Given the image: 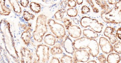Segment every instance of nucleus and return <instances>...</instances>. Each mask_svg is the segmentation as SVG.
<instances>
[{
  "instance_id": "1",
  "label": "nucleus",
  "mask_w": 121,
  "mask_h": 63,
  "mask_svg": "<svg viewBox=\"0 0 121 63\" xmlns=\"http://www.w3.org/2000/svg\"><path fill=\"white\" fill-rule=\"evenodd\" d=\"M73 44L74 49L76 50L89 49V52L93 57H96L99 53V44L97 41L94 39L82 37L75 40Z\"/></svg>"
},
{
  "instance_id": "2",
  "label": "nucleus",
  "mask_w": 121,
  "mask_h": 63,
  "mask_svg": "<svg viewBox=\"0 0 121 63\" xmlns=\"http://www.w3.org/2000/svg\"><path fill=\"white\" fill-rule=\"evenodd\" d=\"M121 2L119 0L111 9L101 12V18L107 23L120 24L121 22Z\"/></svg>"
},
{
  "instance_id": "3",
  "label": "nucleus",
  "mask_w": 121,
  "mask_h": 63,
  "mask_svg": "<svg viewBox=\"0 0 121 63\" xmlns=\"http://www.w3.org/2000/svg\"><path fill=\"white\" fill-rule=\"evenodd\" d=\"M47 17L43 14L37 17L35 29L33 33L35 40L41 43L42 42L43 36L48 31L47 25Z\"/></svg>"
},
{
  "instance_id": "4",
  "label": "nucleus",
  "mask_w": 121,
  "mask_h": 63,
  "mask_svg": "<svg viewBox=\"0 0 121 63\" xmlns=\"http://www.w3.org/2000/svg\"><path fill=\"white\" fill-rule=\"evenodd\" d=\"M80 24L83 27L86 28L89 27L94 31L98 33L102 32L104 27V25L99 22L97 19L86 16L82 17L80 21Z\"/></svg>"
},
{
  "instance_id": "5",
  "label": "nucleus",
  "mask_w": 121,
  "mask_h": 63,
  "mask_svg": "<svg viewBox=\"0 0 121 63\" xmlns=\"http://www.w3.org/2000/svg\"><path fill=\"white\" fill-rule=\"evenodd\" d=\"M48 24L52 32L59 39H62L66 35L65 28L64 26L52 19L48 21Z\"/></svg>"
},
{
  "instance_id": "6",
  "label": "nucleus",
  "mask_w": 121,
  "mask_h": 63,
  "mask_svg": "<svg viewBox=\"0 0 121 63\" xmlns=\"http://www.w3.org/2000/svg\"><path fill=\"white\" fill-rule=\"evenodd\" d=\"M49 47L45 44L38 45L36 51V55L38 58L37 63H48L50 58Z\"/></svg>"
},
{
  "instance_id": "7",
  "label": "nucleus",
  "mask_w": 121,
  "mask_h": 63,
  "mask_svg": "<svg viewBox=\"0 0 121 63\" xmlns=\"http://www.w3.org/2000/svg\"><path fill=\"white\" fill-rule=\"evenodd\" d=\"M73 54V59L74 63L86 62L89 59L90 54L84 49L77 50Z\"/></svg>"
},
{
  "instance_id": "8",
  "label": "nucleus",
  "mask_w": 121,
  "mask_h": 63,
  "mask_svg": "<svg viewBox=\"0 0 121 63\" xmlns=\"http://www.w3.org/2000/svg\"><path fill=\"white\" fill-rule=\"evenodd\" d=\"M99 45L103 53L108 54L114 51L113 47L107 39L103 37L100 38Z\"/></svg>"
},
{
  "instance_id": "9",
  "label": "nucleus",
  "mask_w": 121,
  "mask_h": 63,
  "mask_svg": "<svg viewBox=\"0 0 121 63\" xmlns=\"http://www.w3.org/2000/svg\"><path fill=\"white\" fill-rule=\"evenodd\" d=\"M20 53L21 63H32L33 53L28 48L25 47H22L21 49Z\"/></svg>"
},
{
  "instance_id": "10",
  "label": "nucleus",
  "mask_w": 121,
  "mask_h": 63,
  "mask_svg": "<svg viewBox=\"0 0 121 63\" xmlns=\"http://www.w3.org/2000/svg\"><path fill=\"white\" fill-rule=\"evenodd\" d=\"M116 31L115 28L111 26H108L105 28L104 32V35L108 38L110 42L112 44H114L118 41L117 37L114 33Z\"/></svg>"
},
{
  "instance_id": "11",
  "label": "nucleus",
  "mask_w": 121,
  "mask_h": 63,
  "mask_svg": "<svg viewBox=\"0 0 121 63\" xmlns=\"http://www.w3.org/2000/svg\"><path fill=\"white\" fill-rule=\"evenodd\" d=\"M63 45L65 51L67 53L72 54L74 53L75 50L73 42L69 36L67 35L66 36L63 42Z\"/></svg>"
},
{
  "instance_id": "12",
  "label": "nucleus",
  "mask_w": 121,
  "mask_h": 63,
  "mask_svg": "<svg viewBox=\"0 0 121 63\" xmlns=\"http://www.w3.org/2000/svg\"><path fill=\"white\" fill-rule=\"evenodd\" d=\"M68 30L69 35L72 38H78L80 37L82 33L81 29L77 26L72 25Z\"/></svg>"
},
{
  "instance_id": "13",
  "label": "nucleus",
  "mask_w": 121,
  "mask_h": 63,
  "mask_svg": "<svg viewBox=\"0 0 121 63\" xmlns=\"http://www.w3.org/2000/svg\"><path fill=\"white\" fill-rule=\"evenodd\" d=\"M121 60L119 54L113 53H110L107 56V61L108 63H118Z\"/></svg>"
},
{
  "instance_id": "14",
  "label": "nucleus",
  "mask_w": 121,
  "mask_h": 63,
  "mask_svg": "<svg viewBox=\"0 0 121 63\" xmlns=\"http://www.w3.org/2000/svg\"><path fill=\"white\" fill-rule=\"evenodd\" d=\"M32 32L28 30H26L23 32L21 35V38L25 44L28 45L30 44L31 40L32 35L31 32Z\"/></svg>"
},
{
  "instance_id": "15",
  "label": "nucleus",
  "mask_w": 121,
  "mask_h": 63,
  "mask_svg": "<svg viewBox=\"0 0 121 63\" xmlns=\"http://www.w3.org/2000/svg\"><path fill=\"white\" fill-rule=\"evenodd\" d=\"M44 42L46 44L50 46H53L56 42L55 37L52 34H48L44 38Z\"/></svg>"
},
{
  "instance_id": "16",
  "label": "nucleus",
  "mask_w": 121,
  "mask_h": 63,
  "mask_svg": "<svg viewBox=\"0 0 121 63\" xmlns=\"http://www.w3.org/2000/svg\"><path fill=\"white\" fill-rule=\"evenodd\" d=\"M83 35L86 37L92 39H96L98 36L97 33L90 29H85L83 30Z\"/></svg>"
},
{
  "instance_id": "17",
  "label": "nucleus",
  "mask_w": 121,
  "mask_h": 63,
  "mask_svg": "<svg viewBox=\"0 0 121 63\" xmlns=\"http://www.w3.org/2000/svg\"><path fill=\"white\" fill-rule=\"evenodd\" d=\"M14 11L17 14H21L22 12L21 7L17 0H8Z\"/></svg>"
},
{
  "instance_id": "18",
  "label": "nucleus",
  "mask_w": 121,
  "mask_h": 63,
  "mask_svg": "<svg viewBox=\"0 0 121 63\" xmlns=\"http://www.w3.org/2000/svg\"><path fill=\"white\" fill-rule=\"evenodd\" d=\"M66 12V10L65 8H61L58 10L55 14L54 16L56 20L59 21L63 20L64 14Z\"/></svg>"
},
{
  "instance_id": "19",
  "label": "nucleus",
  "mask_w": 121,
  "mask_h": 63,
  "mask_svg": "<svg viewBox=\"0 0 121 63\" xmlns=\"http://www.w3.org/2000/svg\"><path fill=\"white\" fill-rule=\"evenodd\" d=\"M30 9L32 11L36 13H39L41 11V6L39 4L35 2H32L30 4Z\"/></svg>"
},
{
  "instance_id": "20",
  "label": "nucleus",
  "mask_w": 121,
  "mask_h": 63,
  "mask_svg": "<svg viewBox=\"0 0 121 63\" xmlns=\"http://www.w3.org/2000/svg\"><path fill=\"white\" fill-rule=\"evenodd\" d=\"M96 3L104 11L109 10V6L106 0H95Z\"/></svg>"
},
{
  "instance_id": "21",
  "label": "nucleus",
  "mask_w": 121,
  "mask_h": 63,
  "mask_svg": "<svg viewBox=\"0 0 121 63\" xmlns=\"http://www.w3.org/2000/svg\"><path fill=\"white\" fill-rule=\"evenodd\" d=\"M51 53L52 55H56L63 53V51L60 46L56 45L53 47L50 50Z\"/></svg>"
},
{
  "instance_id": "22",
  "label": "nucleus",
  "mask_w": 121,
  "mask_h": 63,
  "mask_svg": "<svg viewBox=\"0 0 121 63\" xmlns=\"http://www.w3.org/2000/svg\"><path fill=\"white\" fill-rule=\"evenodd\" d=\"M23 18L26 21H28L31 20H33L35 18V16L27 11H25L23 12Z\"/></svg>"
},
{
  "instance_id": "23",
  "label": "nucleus",
  "mask_w": 121,
  "mask_h": 63,
  "mask_svg": "<svg viewBox=\"0 0 121 63\" xmlns=\"http://www.w3.org/2000/svg\"><path fill=\"white\" fill-rule=\"evenodd\" d=\"M67 14L69 16L74 17L76 16L78 14V11L76 9L71 8L68 9L66 11Z\"/></svg>"
},
{
  "instance_id": "24",
  "label": "nucleus",
  "mask_w": 121,
  "mask_h": 63,
  "mask_svg": "<svg viewBox=\"0 0 121 63\" xmlns=\"http://www.w3.org/2000/svg\"><path fill=\"white\" fill-rule=\"evenodd\" d=\"M60 62L62 63H73V59L71 56L66 55H64L60 59Z\"/></svg>"
},
{
  "instance_id": "25",
  "label": "nucleus",
  "mask_w": 121,
  "mask_h": 63,
  "mask_svg": "<svg viewBox=\"0 0 121 63\" xmlns=\"http://www.w3.org/2000/svg\"><path fill=\"white\" fill-rule=\"evenodd\" d=\"M113 47L114 50L119 55L121 54V43L120 41H118L114 43Z\"/></svg>"
},
{
  "instance_id": "26",
  "label": "nucleus",
  "mask_w": 121,
  "mask_h": 63,
  "mask_svg": "<svg viewBox=\"0 0 121 63\" xmlns=\"http://www.w3.org/2000/svg\"><path fill=\"white\" fill-rule=\"evenodd\" d=\"M86 1L87 3L89 4L92 8V10L94 13H97L99 12V10L98 9L95 5L92 0H86Z\"/></svg>"
},
{
  "instance_id": "27",
  "label": "nucleus",
  "mask_w": 121,
  "mask_h": 63,
  "mask_svg": "<svg viewBox=\"0 0 121 63\" xmlns=\"http://www.w3.org/2000/svg\"><path fill=\"white\" fill-rule=\"evenodd\" d=\"M63 23L66 29L68 30L72 25V21L67 18H65L63 19Z\"/></svg>"
},
{
  "instance_id": "28",
  "label": "nucleus",
  "mask_w": 121,
  "mask_h": 63,
  "mask_svg": "<svg viewBox=\"0 0 121 63\" xmlns=\"http://www.w3.org/2000/svg\"><path fill=\"white\" fill-rule=\"evenodd\" d=\"M18 25L19 27H21L22 29L25 30V31L28 30V31L31 32L32 31V29L31 27L29 26L28 25H27L26 24L19 23L18 24Z\"/></svg>"
},
{
  "instance_id": "29",
  "label": "nucleus",
  "mask_w": 121,
  "mask_h": 63,
  "mask_svg": "<svg viewBox=\"0 0 121 63\" xmlns=\"http://www.w3.org/2000/svg\"><path fill=\"white\" fill-rule=\"evenodd\" d=\"M67 3L68 6L70 7H74L77 5V3L75 0H67Z\"/></svg>"
},
{
  "instance_id": "30",
  "label": "nucleus",
  "mask_w": 121,
  "mask_h": 63,
  "mask_svg": "<svg viewBox=\"0 0 121 63\" xmlns=\"http://www.w3.org/2000/svg\"><path fill=\"white\" fill-rule=\"evenodd\" d=\"M91 11V9L86 5L83 6L81 8V13L83 14H86Z\"/></svg>"
},
{
  "instance_id": "31",
  "label": "nucleus",
  "mask_w": 121,
  "mask_h": 63,
  "mask_svg": "<svg viewBox=\"0 0 121 63\" xmlns=\"http://www.w3.org/2000/svg\"><path fill=\"white\" fill-rule=\"evenodd\" d=\"M98 59L100 63H105L106 62L107 59L105 56L102 54L99 56L98 57Z\"/></svg>"
},
{
  "instance_id": "32",
  "label": "nucleus",
  "mask_w": 121,
  "mask_h": 63,
  "mask_svg": "<svg viewBox=\"0 0 121 63\" xmlns=\"http://www.w3.org/2000/svg\"><path fill=\"white\" fill-rule=\"evenodd\" d=\"M29 2L28 0H20V3L21 5L25 8L28 7L29 4Z\"/></svg>"
},
{
  "instance_id": "33",
  "label": "nucleus",
  "mask_w": 121,
  "mask_h": 63,
  "mask_svg": "<svg viewBox=\"0 0 121 63\" xmlns=\"http://www.w3.org/2000/svg\"><path fill=\"white\" fill-rule=\"evenodd\" d=\"M67 2L66 0L61 1L60 4V7L63 8H65L67 7Z\"/></svg>"
},
{
  "instance_id": "34",
  "label": "nucleus",
  "mask_w": 121,
  "mask_h": 63,
  "mask_svg": "<svg viewBox=\"0 0 121 63\" xmlns=\"http://www.w3.org/2000/svg\"><path fill=\"white\" fill-rule=\"evenodd\" d=\"M60 60L58 58L55 57H53L50 62V63H60Z\"/></svg>"
},
{
  "instance_id": "35",
  "label": "nucleus",
  "mask_w": 121,
  "mask_h": 63,
  "mask_svg": "<svg viewBox=\"0 0 121 63\" xmlns=\"http://www.w3.org/2000/svg\"><path fill=\"white\" fill-rule=\"evenodd\" d=\"M121 27H120L118 29L116 33V36L120 39H121Z\"/></svg>"
},
{
  "instance_id": "36",
  "label": "nucleus",
  "mask_w": 121,
  "mask_h": 63,
  "mask_svg": "<svg viewBox=\"0 0 121 63\" xmlns=\"http://www.w3.org/2000/svg\"><path fill=\"white\" fill-rule=\"evenodd\" d=\"M108 3L111 5H115L117 2V0H107Z\"/></svg>"
},
{
  "instance_id": "37",
  "label": "nucleus",
  "mask_w": 121,
  "mask_h": 63,
  "mask_svg": "<svg viewBox=\"0 0 121 63\" xmlns=\"http://www.w3.org/2000/svg\"><path fill=\"white\" fill-rule=\"evenodd\" d=\"M73 21L74 23L76 25H78L79 24V20L78 19L74 18L73 19Z\"/></svg>"
},
{
  "instance_id": "38",
  "label": "nucleus",
  "mask_w": 121,
  "mask_h": 63,
  "mask_svg": "<svg viewBox=\"0 0 121 63\" xmlns=\"http://www.w3.org/2000/svg\"><path fill=\"white\" fill-rule=\"evenodd\" d=\"M76 1L77 4L79 5L82 4L83 1V0H76Z\"/></svg>"
},
{
  "instance_id": "39",
  "label": "nucleus",
  "mask_w": 121,
  "mask_h": 63,
  "mask_svg": "<svg viewBox=\"0 0 121 63\" xmlns=\"http://www.w3.org/2000/svg\"><path fill=\"white\" fill-rule=\"evenodd\" d=\"M88 63H96L97 62L95 60H92L87 62Z\"/></svg>"
},
{
  "instance_id": "40",
  "label": "nucleus",
  "mask_w": 121,
  "mask_h": 63,
  "mask_svg": "<svg viewBox=\"0 0 121 63\" xmlns=\"http://www.w3.org/2000/svg\"><path fill=\"white\" fill-rule=\"evenodd\" d=\"M41 0L43 2H48L52 0Z\"/></svg>"
},
{
  "instance_id": "41",
  "label": "nucleus",
  "mask_w": 121,
  "mask_h": 63,
  "mask_svg": "<svg viewBox=\"0 0 121 63\" xmlns=\"http://www.w3.org/2000/svg\"><path fill=\"white\" fill-rule=\"evenodd\" d=\"M54 0V1H56L57 0Z\"/></svg>"
}]
</instances>
